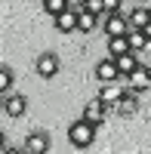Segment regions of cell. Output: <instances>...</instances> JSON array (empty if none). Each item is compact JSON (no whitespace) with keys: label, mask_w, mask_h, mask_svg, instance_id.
Here are the masks:
<instances>
[{"label":"cell","mask_w":151,"mask_h":154,"mask_svg":"<svg viewBox=\"0 0 151 154\" xmlns=\"http://www.w3.org/2000/svg\"><path fill=\"white\" fill-rule=\"evenodd\" d=\"M96 130H99V126H96L93 120L80 117V120H74V123L68 126V142H71L74 148H90V145L96 142Z\"/></svg>","instance_id":"obj_1"},{"label":"cell","mask_w":151,"mask_h":154,"mask_svg":"<svg viewBox=\"0 0 151 154\" xmlns=\"http://www.w3.org/2000/svg\"><path fill=\"white\" fill-rule=\"evenodd\" d=\"M102 31L108 37H117V34H130L133 25H130V16L127 9H117V12H105L102 16Z\"/></svg>","instance_id":"obj_2"},{"label":"cell","mask_w":151,"mask_h":154,"mask_svg":"<svg viewBox=\"0 0 151 154\" xmlns=\"http://www.w3.org/2000/svg\"><path fill=\"white\" fill-rule=\"evenodd\" d=\"M53 25H56L59 34H74V31H80V6H68V9H62L59 16L53 19Z\"/></svg>","instance_id":"obj_3"},{"label":"cell","mask_w":151,"mask_h":154,"mask_svg":"<svg viewBox=\"0 0 151 154\" xmlns=\"http://www.w3.org/2000/svg\"><path fill=\"white\" fill-rule=\"evenodd\" d=\"M108 111H114V105H108V102L105 99H93V102H86V105H83V114H80V117H86V120H93L96 126H102L105 123V117H108Z\"/></svg>","instance_id":"obj_4"},{"label":"cell","mask_w":151,"mask_h":154,"mask_svg":"<svg viewBox=\"0 0 151 154\" xmlns=\"http://www.w3.org/2000/svg\"><path fill=\"white\" fill-rule=\"evenodd\" d=\"M139 105H142V89H127L120 99H117V105H114V111L120 114V117H133L136 111H139Z\"/></svg>","instance_id":"obj_5"},{"label":"cell","mask_w":151,"mask_h":154,"mask_svg":"<svg viewBox=\"0 0 151 154\" xmlns=\"http://www.w3.org/2000/svg\"><path fill=\"white\" fill-rule=\"evenodd\" d=\"M127 89H130V83H127V77L120 74L117 80H105V83H102V89H99V99H105L108 105H117V99L127 93Z\"/></svg>","instance_id":"obj_6"},{"label":"cell","mask_w":151,"mask_h":154,"mask_svg":"<svg viewBox=\"0 0 151 154\" xmlns=\"http://www.w3.org/2000/svg\"><path fill=\"white\" fill-rule=\"evenodd\" d=\"M34 71L43 77V80H49V77H56L59 74V56L56 53H40L34 59Z\"/></svg>","instance_id":"obj_7"},{"label":"cell","mask_w":151,"mask_h":154,"mask_svg":"<svg viewBox=\"0 0 151 154\" xmlns=\"http://www.w3.org/2000/svg\"><path fill=\"white\" fill-rule=\"evenodd\" d=\"M49 145H53V139H49L46 130H34L25 139V151L28 154H43V151H49Z\"/></svg>","instance_id":"obj_8"},{"label":"cell","mask_w":151,"mask_h":154,"mask_svg":"<svg viewBox=\"0 0 151 154\" xmlns=\"http://www.w3.org/2000/svg\"><path fill=\"white\" fill-rule=\"evenodd\" d=\"M93 74H96V80H99V83H105V80H117V77H120L117 59H114V56H108V59H102V62H96Z\"/></svg>","instance_id":"obj_9"},{"label":"cell","mask_w":151,"mask_h":154,"mask_svg":"<svg viewBox=\"0 0 151 154\" xmlns=\"http://www.w3.org/2000/svg\"><path fill=\"white\" fill-rule=\"evenodd\" d=\"M3 111H6V117H25V111H28V99H25L22 93H9L3 99Z\"/></svg>","instance_id":"obj_10"},{"label":"cell","mask_w":151,"mask_h":154,"mask_svg":"<svg viewBox=\"0 0 151 154\" xmlns=\"http://www.w3.org/2000/svg\"><path fill=\"white\" fill-rule=\"evenodd\" d=\"M139 65H142V53H136V49H130V53L117 56V68H120V74H123V77H130Z\"/></svg>","instance_id":"obj_11"},{"label":"cell","mask_w":151,"mask_h":154,"mask_svg":"<svg viewBox=\"0 0 151 154\" xmlns=\"http://www.w3.org/2000/svg\"><path fill=\"white\" fill-rule=\"evenodd\" d=\"M127 16H130V25H133V28H145V25L151 22V3H136Z\"/></svg>","instance_id":"obj_12"},{"label":"cell","mask_w":151,"mask_h":154,"mask_svg":"<svg viewBox=\"0 0 151 154\" xmlns=\"http://www.w3.org/2000/svg\"><path fill=\"white\" fill-rule=\"evenodd\" d=\"M127 83H130L133 89H148V86H151V68H148V65H139V68L127 77Z\"/></svg>","instance_id":"obj_13"},{"label":"cell","mask_w":151,"mask_h":154,"mask_svg":"<svg viewBox=\"0 0 151 154\" xmlns=\"http://www.w3.org/2000/svg\"><path fill=\"white\" fill-rule=\"evenodd\" d=\"M99 25H102V16L93 12V9H86V6H80V34H93Z\"/></svg>","instance_id":"obj_14"},{"label":"cell","mask_w":151,"mask_h":154,"mask_svg":"<svg viewBox=\"0 0 151 154\" xmlns=\"http://www.w3.org/2000/svg\"><path fill=\"white\" fill-rule=\"evenodd\" d=\"M133 43H130V34H117V37H108V56H123V53H130Z\"/></svg>","instance_id":"obj_15"},{"label":"cell","mask_w":151,"mask_h":154,"mask_svg":"<svg viewBox=\"0 0 151 154\" xmlns=\"http://www.w3.org/2000/svg\"><path fill=\"white\" fill-rule=\"evenodd\" d=\"M130 43H133V49H136V53H142L145 46H151V40H148V34H145L142 28H133V31H130Z\"/></svg>","instance_id":"obj_16"},{"label":"cell","mask_w":151,"mask_h":154,"mask_svg":"<svg viewBox=\"0 0 151 154\" xmlns=\"http://www.w3.org/2000/svg\"><path fill=\"white\" fill-rule=\"evenodd\" d=\"M68 6H71V0H43V12H46L49 19H56L59 12L68 9Z\"/></svg>","instance_id":"obj_17"},{"label":"cell","mask_w":151,"mask_h":154,"mask_svg":"<svg viewBox=\"0 0 151 154\" xmlns=\"http://www.w3.org/2000/svg\"><path fill=\"white\" fill-rule=\"evenodd\" d=\"M12 68L9 65H3V68H0V99H6L9 93H12Z\"/></svg>","instance_id":"obj_18"},{"label":"cell","mask_w":151,"mask_h":154,"mask_svg":"<svg viewBox=\"0 0 151 154\" xmlns=\"http://www.w3.org/2000/svg\"><path fill=\"white\" fill-rule=\"evenodd\" d=\"M86 9H93V12H99V16H105V0H90V3H86Z\"/></svg>","instance_id":"obj_19"},{"label":"cell","mask_w":151,"mask_h":154,"mask_svg":"<svg viewBox=\"0 0 151 154\" xmlns=\"http://www.w3.org/2000/svg\"><path fill=\"white\" fill-rule=\"evenodd\" d=\"M105 9H108V12H117V9H123V0H105Z\"/></svg>","instance_id":"obj_20"},{"label":"cell","mask_w":151,"mask_h":154,"mask_svg":"<svg viewBox=\"0 0 151 154\" xmlns=\"http://www.w3.org/2000/svg\"><path fill=\"white\" fill-rule=\"evenodd\" d=\"M71 3H74V6H86V3H90V0H71Z\"/></svg>","instance_id":"obj_21"},{"label":"cell","mask_w":151,"mask_h":154,"mask_svg":"<svg viewBox=\"0 0 151 154\" xmlns=\"http://www.w3.org/2000/svg\"><path fill=\"white\" fill-rule=\"evenodd\" d=\"M142 31H145V34H148V40H151V22H148V25H145V28H142Z\"/></svg>","instance_id":"obj_22"},{"label":"cell","mask_w":151,"mask_h":154,"mask_svg":"<svg viewBox=\"0 0 151 154\" xmlns=\"http://www.w3.org/2000/svg\"><path fill=\"white\" fill-rule=\"evenodd\" d=\"M136 3H151V0H136Z\"/></svg>","instance_id":"obj_23"}]
</instances>
